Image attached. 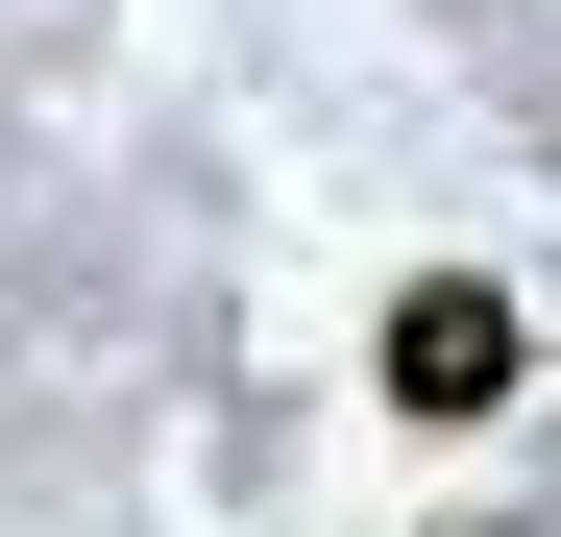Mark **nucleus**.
Returning <instances> with one entry per match:
<instances>
[{
	"label": "nucleus",
	"instance_id": "1",
	"mask_svg": "<svg viewBox=\"0 0 561 537\" xmlns=\"http://www.w3.org/2000/svg\"><path fill=\"white\" fill-rule=\"evenodd\" d=\"M391 415H513V294H391Z\"/></svg>",
	"mask_w": 561,
	"mask_h": 537
}]
</instances>
